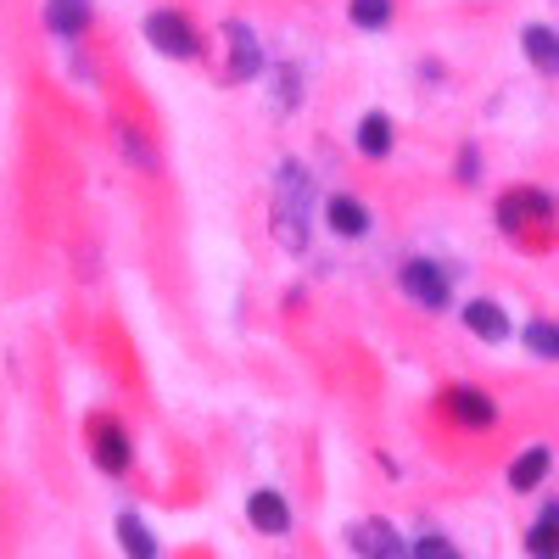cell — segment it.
<instances>
[{
    "mask_svg": "<svg viewBox=\"0 0 559 559\" xmlns=\"http://www.w3.org/2000/svg\"><path fill=\"white\" fill-rule=\"evenodd\" d=\"M308 213H313V179L302 163H280V185H274V236L286 252L308 247Z\"/></svg>",
    "mask_w": 559,
    "mask_h": 559,
    "instance_id": "obj_1",
    "label": "cell"
},
{
    "mask_svg": "<svg viewBox=\"0 0 559 559\" xmlns=\"http://www.w3.org/2000/svg\"><path fill=\"white\" fill-rule=\"evenodd\" d=\"M403 292L419 302V308H448V269L431 263V258H408L403 263Z\"/></svg>",
    "mask_w": 559,
    "mask_h": 559,
    "instance_id": "obj_2",
    "label": "cell"
},
{
    "mask_svg": "<svg viewBox=\"0 0 559 559\" xmlns=\"http://www.w3.org/2000/svg\"><path fill=\"white\" fill-rule=\"evenodd\" d=\"M146 39L157 45L163 57H179V62L197 57V28L185 23L179 12H152V17H146Z\"/></svg>",
    "mask_w": 559,
    "mask_h": 559,
    "instance_id": "obj_3",
    "label": "cell"
},
{
    "mask_svg": "<svg viewBox=\"0 0 559 559\" xmlns=\"http://www.w3.org/2000/svg\"><path fill=\"white\" fill-rule=\"evenodd\" d=\"M353 548H358L364 559H414V548H408L386 521H358V526H353Z\"/></svg>",
    "mask_w": 559,
    "mask_h": 559,
    "instance_id": "obj_4",
    "label": "cell"
},
{
    "mask_svg": "<svg viewBox=\"0 0 559 559\" xmlns=\"http://www.w3.org/2000/svg\"><path fill=\"white\" fill-rule=\"evenodd\" d=\"M247 521H252L263 537H286V532H292V503L280 498V492H269V487H263V492H252V498H247Z\"/></svg>",
    "mask_w": 559,
    "mask_h": 559,
    "instance_id": "obj_5",
    "label": "cell"
},
{
    "mask_svg": "<svg viewBox=\"0 0 559 559\" xmlns=\"http://www.w3.org/2000/svg\"><path fill=\"white\" fill-rule=\"evenodd\" d=\"M224 34H229V79H252V73L263 68L258 34H252L247 23H224Z\"/></svg>",
    "mask_w": 559,
    "mask_h": 559,
    "instance_id": "obj_6",
    "label": "cell"
},
{
    "mask_svg": "<svg viewBox=\"0 0 559 559\" xmlns=\"http://www.w3.org/2000/svg\"><path fill=\"white\" fill-rule=\"evenodd\" d=\"M448 414L459 419V426H492V419H498V408H492V397L481 392V386H453L448 392Z\"/></svg>",
    "mask_w": 559,
    "mask_h": 559,
    "instance_id": "obj_7",
    "label": "cell"
},
{
    "mask_svg": "<svg viewBox=\"0 0 559 559\" xmlns=\"http://www.w3.org/2000/svg\"><path fill=\"white\" fill-rule=\"evenodd\" d=\"M464 324H471V336H481V342H509V313L498 308V302H487V297H471L464 302Z\"/></svg>",
    "mask_w": 559,
    "mask_h": 559,
    "instance_id": "obj_8",
    "label": "cell"
},
{
    "mask_svg": "<svg viewBox=\"0 0 559 559\" xmlns=\"http://www.w3.org/2000/svg\"><path fill=\"white\" fill-rule=\"evenodd\" d=\"M129 437H123V426H112V419H96V464L107 476H123L129 471Z\"/></svg>",
    "mask_w": 559,
    "mask_h": 559,
    "instance_id": "obj_9",
    "label": "cell"
},
{
    "mask_svg": "<svg viewBox=\"0 0 559 559\" xmlns=\"http://www.w3.org/2000/svg\"><path fill=\"white\" fill-rule=\"evenodd\" d=\"M324 224H331L342 241H358L369 229V207L358 197H331V202H324Z\"/></svg>",
    "mask_w": 559,
    "mask_h": 559,
    "instance_id": "obj_10",
    "label": "cell"
},
{
    "mask_svg": "<svg viewBox=\"0 0 559 559\" xmlns=\"http://www.w3.org/2000/svg\"><path fill=\"white\" fill-rule=\"evenodd\" d=\"M118 543H123V554H129V559H163V548H157L152 526L140 521L134 509H123V515H118Z\"/></svg>",
    "mask_w": 559,
    "mask_h": 559,
    "instance_id": "obj_11",
    "label": "cell"
},
{
    "mask_svg": "<svg viewBox=\"0 0 559 559\" xmlns=\"http://www.w3.org/2000/svg\"><path fill=\"white\" fill-rule=\"evenodd\" d=\"M45 23H51L57 39H79L84 23H90V0H51V7H45Z\"/></svg>",
    "mask_w": 559,
    "mask_h": 559,
    "instance_id": "obj_12",
    "label": "cell"
},
{
    "mask_svg": "<svg viewBox=\"0 0 559 559\" xmlns=\"http://www.w3.org/2000/svg\"><path fill=\"white\" fill-rule=\"evenodd\" d=\"M521 45H526L532 68H543V73H559V34H554V28H543V23H526Z\"/></svg>",
    "mask_w": 559,
    "mask_h": 559,
    "instance_id": "obj_13",
    "label": "cell"
},
{
    "mask_svg": "<svg viewBox=\"0 0 559 559\" xmlns=\"http://www.w3.org/2000/svg\"><path fill=\"white\" fill-rule=\"evenodd\" d=\"M526 554L532 559H559V503H548L537 515V526L526 532Z\"/></svg>",
    "mask_w": 559,
    "mask_h": 559,
    "instance_id": "obj_14",
    "label": "cell"
},
{
    "mask_svg": "<svg viewBox=\"0 0 559 559\" xmlns=\"http://www.w3.org/2000/svg\"><path fill=\"white\" fill-rule=\"evenodd\" d=\"M548 464H554V459H548V448H526L515 464H509V487H515V492H532V487L548 476Z\"/></svg>",
    "mask_w": 559,
    "mask_h": 559,
    "instance_id": "obj_15",
    "label": "cell"
},
{
    "mask_svg": "<svg viewBox=\"0 0 559 559\" xmlns=\"http://www.w3.org/2000/svg\"><path fill=\"white\" fill-rule=\"evenodd\" d=\"M554 207H548V197H537V191H515V197H503V207H498V218H503V229H521V218H548Z\"/></svg>",
    "mask_w": 559,
    "mask_h": 559,
    "instance_id": "obj_16",
    "label": "cell"
},
{
    "mask_svg": "<svg viewBox=\"0 0 559 559\" xmlns=\"http://www.w3.org/2000/svg\"><path fill=\"white\" fill-rule=\"evenodd\" d=\"M358 152H364V157H386V152H392V118H386V112H369V118L358 123Z\"/></svg>",
    "mask_w": 559,
    "mask_h": 559,
    "instance_id": "obj_17",
    "label": "cell"
},
{
    "mask_svg": "<svg viewBox=\"0 0 559 559\" xmlns=\"http://www.w3.org/2000/svg\"><path fill=\"white\" fill-rule=\"evenodd\" d=\"M347 12H353V23H358V28L376 34V28H386V23H392V0H353Z\"/></svg>",
    "mask_w": 559,
    "mask_h": 559,
    "instance_id": "obj_18",
    "label": "cell"
},
{
    "mask_svg": "<svg viewBox=\"0 0 559 559\" xmlns=\"http://www.w3.org/2000/svg\"><path fill=\"white\" fill-rule=\"evenodd\" d=\"M526 347H532L537 358H559V324L532 319V324H526Z\"/></svg>",
    "mask_w": 559,
    "mask_h": 559,
    "instance_id": "obj_19",
    "label": "cell"
},
{
    "mask_svg": "<svg viewBox=\"0 0 559 559\" xmlns=\"http://www.w3.org/2000/svg\"><path fill=\"white\" fill-rule=\"evenodd\" d=\"M414 559H464V554H459L442 532H419V537H414Z\"/></svg>",
    "mask_w": 559,
    "mask_h": 559,
    "instance_id": "obj_20",
    "label": "cell"
},
{
    "mask_svg": "<svg viewBox=\"0 0 559 559\" xmlns=\"http://www.w3.org/2000/svg\"><path fill=\"white\" fill-rule=\"evenodd\" d=\"M274 84H280V90H274V102H280V107H297V102H302V90H297L302 79H297V68H280Z\"/></svg>",
    "mask_w": 559,
    "mask_h": 559,
    "instance_id": "obj_21",
    "label": "cell"
}]
</instances>
